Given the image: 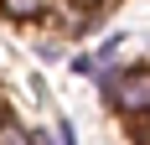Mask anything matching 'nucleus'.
<instances>
[{"label": "nucleus", "mask_w": 150, "mask_h": 145, "mask_svg": "<svg viewBox=\"0 0 150 145\" xmlns=\"http://www.w3.org/2000/svg\"><path fill=\"white\" fill-rule=\"evenodd\" d=\"M0 145H31V135H26V124H21V119H16L11 109L0 114Z\"/></svg>", "instance_id": "nucleus-3"}, {"label": "nucleus", "mask_w": 150, "mask_h": 145, "mask_svg": "<svg viewBox=\"0 0 150 145\" xmlns=\"http://www.w3.org/2000/svg\"><path fill=\"white\" fill-rule=\"evenodd\" d=\"M73 72H78V78H93L98 68H93V57H88V52H78V57H73Z\"/></svg>", "instance_id": "nucleus-4"}, {"label": "nucleus", "mask_w": 150, "mask_h": 145, "mask_svg": "<svg viewBox=\"0 0 150 145\" xmlns=\"http://www.w3.org/2000/svg\"><path fill=\"white\" fill-rule=\"evenodd\" d=\"M114 0H73V11H109Z\"/></svg>", "instance_id": "nucleus-6"}, {"label": "nucleus", "mask_w": 150, "mask_h": 145, "mask_svg": "<svg viewBox=\"0 0 150 145\" xmlns=\"http://www.w3.org/2000/svg\"><path fill=\"white\" fill-rule=\"evenodd\" d=\"M0 16L16 26H57V0H0Z\"/></svg>", "instance_id": "nucleus-2"}, {"label": "nucleus", "mask_w": 150, "mask_h": 145, "mask_svg": "<svg viewBox=\"0 0 150 145\" xmlns=\"http://www.w3.org/2000/svg\"><path fill=\"white\" fill-rule=\"evenodd\" d=\"M129 140L145 145V114H129Z\"/></svg>", "instance_id": "nucleus-5"}, {"label": "nucleus", "mask_w": 150, "mask_h": 145, "mask_svg": "<svg viewBox=\"0 0 150 145\" xmlns=\"http://www.w3.org/2000/svg\"><path fill=\"white\" fill-rule=\"evenodd\" d=\"M5 104H11V99H5V88H0V114H5Z\"/></svg>", "instance_id": "nucleus-8"}, {"label": "nucleus", "mask_w": 150, "mask_h": 145, "mask_svg": "<svg viewBox=\"0 0 150 145\" xmlns=\"http://www.w3.org/2000/svg\"><path fill=\"white\" fill-rule=\"evenodd\" d=\"M57 52H62V42H42V47H36V57H42V62H52Z\"/></svg>", "instance_id": "nucleus-7"}, {"label": "nucleus", "mask_w": 150, "mask_h": 145, "mask_svg": "<svg viewBox=\"0 0 150 145\" xmlns=\"http://www.w3.org/2000/svg\"><path fill=\"white\" fill-rule=\"evenodd\" d=\"M114 109H119L124 119H129V114H150V72H145V62H129V72H124V83H119Z\"/></svg>", "instance_id": "nucleus-1"}]
</instances>
